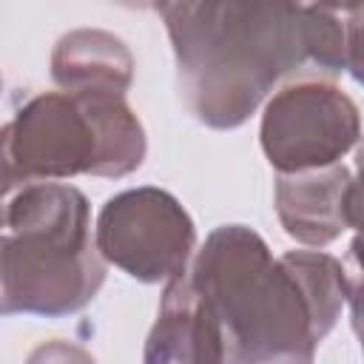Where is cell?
<instances>
[{
  "label": "cell",
  "instance_id": "obj_1",
  "mask_svg": "<svg viewBox=\"0 0 364 364\" xmlns=\"http://www.w3.org/2000/svg\"><path fill=\"white\" fill-rule=\"evenodd\" d=\"M176 88L193 119L233 131L256 114L273 85L307 63L301 6L293 3H156Z\"/></svg>",
  "mask_w": 364,
  "mask_h": 364
},
{
  "label": "cell",
  "instance_id": "obj_2",
  "mask_svg": "<svg viewBox=\"0 0 364 364\" xmlns=\"http://www.w3.org/2000/svg\"><path fill=\"white\" fill-rule=\"evenodd\" d=\"M188 273L222 324L230 364L316 361L330 327L284 253L273 256L253 228L210 230Z\"/></svg>",
  "mask_w": 364,
  "mask_h": 364
},
{
  "label": "cell",
  "instance_id": "obj_3",
  "mask_svg": "<svg viewBox=\"0 0 364 364\" xmlns=\"http://www.w3.org/2000/svg\"><path fill=\"white\" fill-rule=\"evenodd\" d=\"M105 284L91 205L68 182L6 191L0 239L3 316L63 318L88 307Z\"/></svg>",
  "mask_w": 364,
  "mask_h": 364
},
{
  "label": "cell",
  "instance_id": "obj_4",
  "mask_svg": "<svg viewBox=\"0 0 364 364\" xmlns=\"http://www.w3.org/2000/svg\"><path fill=\"white\" fill-rule=\"evenodd\" d=\"M6 191L71 176L122 179L148 154L139 117L122 94L40 91L3 125Z\"/></svg>",
  "mask_w": 364,
  "mask_h": 364
},
{
  "label": "cell",
  "instance_id": "obj_5",
  "mask_svg": "<svg viewBox=\"0 0 364 364\" xmlns=\"http://www.w3.org/2000/svg\"><path fill=\"white\" fill-rule=\"evenodd\" d=\"M97 250L142 284L171 282L191 270L196 225L182 202L154 185L114 193L97 213Z\"/></svg>",
  "mask_w": 364,
  "mask_h": 364
},
{
  "label": "cell",
  "instance_id": "obj_6",
  "mask_svg": "<svg viewBox=\"0 0 364 364\" xmlns=\"http://www.w3.org/2000/svg\"><path fill=\"white\" fill-rule=\"evenodd\" d=\"M361 139L358 105L330 80L301 77L264 105L259 142L276 173L338 165Z\"/></svg>",
  "mask_w": 364,
  "mask_h": 364
},
{
  "label": "cell",
  "instance_id": "obj_7",
  "mask_svg": "<svg viewBox=\"0 0 364 364\" xmlns=\"http://www.w3.org/2000/svg\"><path fill=\"white\" fill-rule=\"evenodd\" d=\"M142 364H230L222 324L191 273L165 284Z\"/></svg>",
  "mask_w": 364,
  "mask_h": 364
},
{
  "label": "cell",
  "instance_id": "obj_8",
  "mask_svg": "<svg viewBox=\"0 0 364 364\" xmlns=\"http://www.w3.org/2000/svg\"><path fill=\"white\" fill-rule=\"evenodd\" d=\"M353 173L347 165L279 173L273 205L279 225L304 247H324L347 230V191Z\"/></svg>",
  "mask_w": 364,
  "mask_h": 364
},
{
  "label": "cell",
  "instance_id": "obj_9",
  "mask_svg": "<svg viewBox=\"0 0 364 364\" xmlns=\"http://www.w3.org/2000/svg\"><path fill=\"white\" fill-rule=\"evenodd\" d=\"M51 80L65 94H128L134 82V54L111 31H65L51 51Z\"/></svg>",
  "mask_w": 364,
  "mask_h": 364
},
{
  "label": "cell",
  "instance_id": "obj_10",
  "mask_svg": "<svg viewBox=\"0 0 364 364\" xmlns=\"http://www.w3.org/2000/svg\"><path fill=\"white\" fill-rule=\"evenodd\" d=\"M301 43L307 63L330 74L347 71L344 6H301Z\"/></svg>",
  "mask_w": 364,
  "mask_h": 364
},
{
  "label": "cell",
  "instance_id": "obj_11",
  "mask_svg": "<svg viewBox=\"0 0 364 364\" xmlns=\"http://www.w3.org/2000/svg\"><path fill=\"white\" fill-rule=\"evenodd\" d=\"M347 228L355 230L347 256H350V264L355 267V273H361V279H364V173H358L347 191Z\"/></svg>",
  "mask_w": 364,
  "mask_h": 364
},
{
  "label": "cell",
  "instance_id": "obj_12",
  "mask_svg": "<svg viewBox=\"0 0 364 364\" xmlns=\"http://www.w3.org/2000/svg\"><path fill=\"white\" fill-rule=\"evenodd\" d=\"M23 364H97V361L82 344H74L65 338H51V341L37 344Z\"/></svg>",
  "mask_w": 364,
  "mask_h": 364
},
{
  "label": "cell",
  "instance_id": "obj_13",
  "mask_svg": "<svg viewBox=\"0 0 364 364\" xmlns=\"http://www.w3.org/2000/svg\"><path fill=\"white\" fill-rule=\"evenodd\" d=\"M344 17H347V71L358 85H364V3L344 6Z\"/></svg>",
  "mask_w": 364,
  "mask_h": 364
},
{
  "label": "cell",
  "instance_id": "obj_14",
  "mask_svg": "<svg viewBox=\"0 0 364 364\" xmlns=\"http://www.w3.org/2000/svg\"><path fill=\"white\" fill-rule=\"evenodd\" d=\"M347 304H350V324H353V333L361 344V353H364V279L353 282L350 287V296H347Z\"/></svg>",
  "mask_w": 364,
  "mask_h": 364
},
{
  "label": "cell",
  "instance_id": "obj_15",
  "mask_svg": "<svg viewBox=\"0 0 364 364\" xmlns=\"http://www.w3.org/2000/svg\"><path fill=\"white\" fill-rule=\"evenodd\" d=\"M355 168H358V173H364V136L355 145Z\"/></svg>",
  "mask_w": 364,
  "mask_h": 364
}]
</instances>
